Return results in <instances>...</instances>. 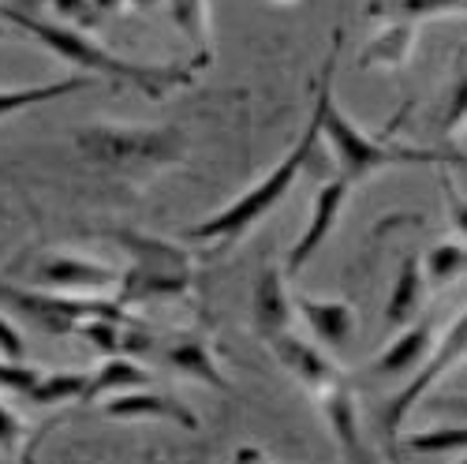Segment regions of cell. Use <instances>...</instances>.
Wrapping results in <instances>:
<instances>
[{
	"label": "cell",
	"mask_w": 467,
	"mask_h": 464,
	"mask_svg": "<svg viewBox=\"0 0 467 464\" xmlns=\"http://www.w3.org/2000/svg\"><path fill=\"white\" fill-rule=\"evenodd\" d=\"M344 42V30H333V46L326 53V68H322V87H318V116H322V139L329 142L333 158H337V176H344L348 184H359L378 169L389 165H434V162H452L449 153L438 150H408V146H393V142H374L370 135H363L348 116L337 109L333 98V75H337V53Z\"/></svg>",
	"instance_id": "6da1fadb"
},
{
	"label": "cell",
	"mask_w": 467,
	"mask_h": 464,
	"mask_svg": "<svg viewBox=\"0 0 467 464\" xmlns=\"http://www.w3.org/2000/svg\"><path fill=\"white\" fill-rule=\"evenodd\" d=\"M5 19L19 23L23 30H30L37 42L49 46L57 57H64L67 64L83 68L87 75H101V79H112L116 87H139L146 98H165L172 87H187L194 79L191 68H146V64H128L120 60L116 53L101 49L98 42H90V37L83 30H71V26H60V23H46L37 16H19V12H8Z\"/></svg>",
	"instance_id": "7a4b0ae2"
},
{
	"label": "cell",
	"mask_w": 467,
	"mask_h": 464,
	"mask_svg": "<svg viewBox=\"0 0 467 464\" xmlns=\"http://www.w3.org/2000/svg\"><path fill=\"white\" fill-rule=\"evenodd\" d=\"M318 146H322V116H318V109H315V112H310V124H306L303 139L296 142V150L288 153V158H285L274 173H269L262 184H254L251 191H244V195L232 203V206H224V210L213 214L210 221L191 225L187 237H191V240H240L254 221H262L269 210H274V206L288 195V187H292L296 176L310 165V158H315Z\"/></svg>",
	"instance_id": "3957f363"
},
{
	"label": "cell",
	"mask_w": 467,
	"mask_h": 464,
	"mask_svg": "<svg viewBox=\"0 0 467 464\" xmlns=\"http://www.w3.org/2000/svg\"><path fill=\"white\" fill-rule=\"evenodd\" d=\"M75 142H79V153L87 162L124 176H146L183 158V135L172 128H87L75 135Z\"/></svg>",
	"instance_id": "277c9868"
},
{
	"label": "cell",
	"mask_w": 467,
	"mask_h": 464,
	"mask_svg": "<svg viewBox=\"0 0 467 464\" xmlns=\"http://www.w3.org/2000/svg\"><path fill=\"white\" fill-rule=\"evenodd\" d=\"M116 240L131 251V269H128L124 292H120L124 307L131 300H146V296H172L191 285V258L183 251H176L172 244L139 237L131 228H116Z\"/></svg>",
	"instance_id": "5b68a950"
},
{
	"label": "cell",
	"mask_w": 467,
	"mask_h": 464,
	"mask_svg": "<svg viewBox=\"0 0 467 464\" xmlns=\"http://www.w3.org/2000/svg\"><path fill=\"white\" fill-rule=\"evenodd\" d=\"M0 300H5L12 311L26 315L30 322H37L46 333H75L90 319H131L124 311L120 300H98V296H57V292H23L12 285H0Z\"/></svg>",
	"instance_id": "8992f818"
},
{
	"label": "cell",
	"mask_w": 467,
	"mask_h": 464,
	"mask_svg": "<svg viewBox=\"0 0 467 464\" xmlns=\"http://www.w3.org/2000/svg\"><path fill=\"white\" fill-rule=\"evenodd\" d=\"M467 353V307H463V315L452 322V330H449V337L438 344V353H434V360L426 364L419 374H415V382H408L404 390L385 405V416H381V431H385V442H389V449L397 446V438H400V423H404V416L415 408V401L431 390V385L445 374V371H452L456 364H460V356Z\"/></svg>",
	"instance_id": "52a82bcc"
},
{
	"label": "cell",
	"mask_w": 467,
	"mask_h": 464,
	"mask_svg": "<svg viewBox=\"0 0 467 464\" xmlns=\"http://www.w3.org/2000/svg\"><path fill=\"white\" fill-rule=\"evenodd\" d=\"M348 191H352V184H348L344 176H333V180H326V184L318 187L303 237H299L296 248L288 251V274H299V269L318 255V248L329 240V232H333V225H337V217H340V210H344Z\"/></svg>",
	"instance_id": "ba28073f"
},
{
	"label": "cell",
	"mask_w": 467,
	"mask_h": 464,
	"mask_svg": "<svg viewBox=\"0 0 467 464\" xmlns=\"http://www.w3.org/2000/svg\"><path fill=\"white\" fill-rule=\"evenodd\" d=\"M269 344H274L277 360H281L318 401H322L326 394H333L337 385L348 382V378L340 374V367H337L326 353H318L315 344H306V341H299V337H292V333H281V337H274Z\"/></svg>",
	"instance_id": "9c48e42d"
},
{
	"label": "cell",
	"mask_w": 467,
	"mask_h": 464,
	"mask_svg": "<svg viewBox=\"0 0 467 464\" xmlns=\"http://www.w3.org/2000/svg\"><path fill=\"white\" fill-rule=\"evenodd\" d=\"M109 419H169L180 423L187 431H199V416H194L183 401L150 394V390H135V394H112L101 408Z\"/></svg>",
	"instance_id": "30bf717a"
},
{
	"label": "cell",
	"mask_w": 467,
	"mask_h": 464,
	"mask_svg": "<svg viewBox=\"0 0 467 464\" xmlns=\"http://www.w3.org/2000/svg\"><path fill=\"white\" fill-rule=\"evenodd\" d=\"M251 315H254V330L274 341L281 333H288V322H292V296L285 289V278L281 269H262L258 281H254V300H251Z\"/></svg>",
	"instance_id": "8fae6325"
},
{
	"label": "cell",
	"mask_w": 467,
	"mask_h": 464,
	"mask_svg": "<svg viewBox=\"0 0 467 464\" xmlns=\"http://www.w3.org/2000/svg\"><path fill=\"white\" fill-rule=\"evenodd\" d=\"M37 285H57V289H109L116 285V269L90 262V258H71V255H53L37 262L34 269Z\"/></svg>",
	"instance_id": "7c38bea8"
},
{
	"label": "cell",
	"mask_w": 467,
	"mask_h": 464,
	"mask_svg": "<svg viewBox=\"0 0 467 464\" xmlns=\"http://www.w3.org/2000/svg\"><path fill=\"white\" fill-rule=\"evenodd\" d=\"M292 307L326 348H344L356 333V311L348 303H322L310 296H292Z\"/></svg>",
	"instance_id": "4fadbf2b"
},
{
	"label": "cell",
	"mask_w": 467,
	"mask_h": 464,
	"mask_svg": "<svg viewBox=\"0 0 467 464\" xmlns=\"http://www.w3.org/2000/svg\"><path fill=\"white\" fill-rule=\"evenodd\" d=\"M431 337H434V315H426L385 348V356L374 364V371L378 374H404L408 367L426 360V353H431Z\"/></svg>",
	"instance_id": "5bb4252c"
},
{
	"label": "cell",
	"mask_w": 467,
	"mask_h": 464,
	"mask_svg": "<svg viewBox=\"0 0 467 464\" xmlns=\"http://www.w3.org/2000/svg\"><path fill=\"white\" fill-rule=\"evenodd\" d=\"M422 303V262L415 255H404L400 262V274H397V285L389 292V303H385V326L389 330H400L415 319Z\"/></svg>",
	"instance_id": "9a60e30c"
},
{
	"label": "cell",
	"mask_w": 467,
	"mask_h": 464,
	"mask_svg": "<svg viewBox=\"0 0 467 464\" xmlns=\"http://www.w3.org/2000/svg\"><path fill=\"white\" fill-rule=\"evenodd\" d=\"M415 34H419V23L415 19H400L393 26H385L374 42L363 49L359 57V68H374V64H385V68H404L408 57H411V46H415Z\"/></svg>",
	"instance_id": "2e32d148"
},
{
	"label": "cell",
	"mask_w": 467,
	"mask_h": 464,
	"mask_svg": "<svg viewBox=\"0 0 467 464\" xmlns=\"http://www.w3.org/2000/svg\"><path fill=\"white\" fill-rule=\"evenodd\" d=\"M165 364L176 367L180 374H191V378L213 385V390L228 394V382H224V374H221V367L213 360V348L206 341H176L165 353Z\"/></svg>",
	"instance_id": "e0dca14e"
},
{
	"label": "cell",
	"mask_w": 467,
	"mask_h": 464,
	"mask_svg": "<svg viewBox=\"0 0 467 464\" xmlns=\"http://www.w3.org/2000/svg\"><path fill=\"white\" fill-rule=\"evenodd\" d=\"M153 374L139 364H131L128 356H109L105 367L90 378V390H87V401L101 397V394H135V390H150Z\"/></svg>",
	"instance_id": "ac0fdd59"
},
{
	"label": "cell",
	"mask_w": 467,
	"mask_h": 464,
	"mask_svg": "<svg viewBox=\"0 0 467 464\" xmlns=\"http://www.w3.org/2000/svg\"><path fill=\"white\" fill-rule=\"evenodd\" d=\"M90 87V75H71L64 83H49V87H26V90H0V116H12L19 109H30V105H42V101H53V98H64V94H75Z\"/></svg>",
	"instance_id": "d6986e66"
},
{
	"label": "cell",
	"mask_w": 467,
	"mask_h": 464,
	"mask_svg": "<svg viewBox=\"0 0 467 464\" xmlns=\"http://www.w3.org/2000/svg\"><path fill=\"white\" fill-rule=\"evenodd\" d=\"M90 390V378L87 374H75V371H64V374H42V382L30 390V401L34 405H60V401H79L87 397Z\"/></svg>",
	"instance_id": "ffe728a7"
},
{
	"label": "cell",
	"mask_w": 467,
	"mask_h": 464,
	"mask_svg": "<svg viewBox=\"0 0 467 464\" xmlns=\"http://www.w3.org/2000/svg\"><path fill=\"white\" fill-rule=\"evenodd\" d=\"M172 19L180 23V30L194 42L202 60H210V46H206V0H172Z\"/></svg>",
	"instance_id": "44dd1931"
},
{
	"label": "cell",
	"mask_w": 467,
	"mask_h": 464,
	"mask_svg": "<svg viewBox=\"0 0 467 464\" xmlns=\"http://www.w3.org/2000/svg\"><path fill=\"white\" fill-rule=\"evenodd\" d=\"M426 274H431L434 285H449L460 274H467V248L460 244H438L431 255H426Z\"/></svg>",
	"instance_id": "7402d4cb"
},
{
	"label": "cell",
	"mask_w": 467,
	"mask_h": 464,
	"mask_svg": "<svg viewBox=\"0 0 467 464\" xmlns=\"http://www.w3.org/2000/svg\"><path fill=\"white\" fill-rule=\"evenodd\" d=\"M411 453H460L467 449V427H441V431H419L404 438Z\"/></svg>",
	"instance_id": "603a6c76"
},
{
	"label": "cell",
	"mask_w": 467,
	"mask_h": 464,
	"mask_svg": "<svg viewBox=\"0 0 467 464\" xmlns=\"http://www.w3.org/2000/svg\"><path fill=\"white\" fill-rule=\"evenodd\" d=\"M397 12L419 23L426 16H441V12H467V0H397Z\"/></svg>",
	"instance_id": "cb8c5ba5"
},
{
	"label": "cell",
	"mask_w": 467,
	"mask_h": 464,
	"mask_svg": "<svg viewBox=\"0 0 467 464\" xmlns=\"http://www.w3.org/2000/svg\"><path fill=\"white\" fill-rule=\"evenodd\" d=\"M42 382V371H34V367H23V364H0V385L5 390H16L23 397H30V390Z\"/></svg>",
	"instance_id": "d4e9b609"
},
{
	"label": "cell",
	"mask_w": 467,
	"mask_h": 464,
	"mask_svg": "<svg viewBox=\"0 0 467 464\" xmlns=\"http://www.w3.org/2000/svg\"><path fill=\"white\" fill-rule=\"evenodd\" d=\"M467 121V71L460 75V79L452 83V94H449V109H445V135L449 132H456L460 124Z\"/></svg>",
	"instance_id": "484cf974"
},
{
	"label": "cell",
	"mask_w": 467,
	"mask_h": 464,
	"mask_svg": "<svg viewBox=\"0 0 467 464\" xmlns=\"http://www.w3.org/2000/svg\"><path fill=\"white\" fill-rule=\"evenodd\" d=\"M49 5L57 8L60 19H67V23H83L87 30H90L94 19H98V5H94V0H49Z\"/></svg>",
	"instance_id": "4316f807"
},
{
	"label": "cell",
	"mask_w": 467,
	"mask_h": 464,
	"mask_svg": "<svg viewBox=\"0 0 467 464\" xmlns=\"http://www.w3.org/2000/svg\"><path fill=\"white\" fill-rule=\"evenodd\" d=\"M23 435H26V427L19 423V416L8 408V405H0V453H16V446L23 442Z\"/></svg>",
	"instance_id": "83f0119b"
},
{
	"label": "cell",
	"mask_w": 467,
	"mask_h": 464,
	"mask_svg": "<svg viewBox=\"0 0 467 464\" xmlns=\"http://www.w3.org/2000/svg\"><path fill=\"white\" fill-rule=\"evenodd\" d=\"M0 353H5V360H12V364H23V337L5 315H0Z\"/></svg>",
	"instance_id": "f1b7e54d"
},
{
	"label": "cell",
	"mask_w": 467,
	"mask_h": 464,
	"mask_svg": "<svg viewBox=\"0 0 467 464\" xmlns=\"http://www.w3.org/2000/svg\"><path fill=\"white\" fill-rule=\"evenodd\" d=\"M445 195H449V210H452V225H456V232H463V237H467V199L456 195L452 187H445Z\"/></svg>",
	"instance_id": "f546056e"
},
{
	"label": "cell",
	"mask_w": 467,
	"mask_h": 464,
	"mask_svg": "<svg viewBox=\"0 0 467 464\" xmlns=\"http://www.w3.org/2000/svg\"><path fill=\"white\" fill-rule=\"evenodd\" d=\"M34 0H0V16H8V12H19V16H34L30 12Z\"/></svg>",
	"instance_id": "4dcf8cb0"
},
{
	"label": "cell",
	"mask_w": 467,
	"mask_h": 464,
	"mask_svg": "<svg viewBox=\"0 0 467 464\" xmlns=\"http://www.w3.org/2000/svg\"><path fill=\"white\" fill-rule=\"evenodd\" d=\"M445 408H452L456 416H467V401H460V397L456 401H445Z\"/></svg>",
	"instance_id": "1f68e13d"
},
{
	"label": "cell",
	"mask_w": 467,
	"mask_h": 464,
	"mask_svg": "<svg viewBox=\"0 0 467 464\" xmlns=\"http://www.w3.org/2000/svg\"><path fill=\"white\" fill-rule=\"evenodd\" d=\"M94 5H98V12H105V8H116L120 0H94Z\"/></svg>",
	"instance_id": "d6a6232c"
},
{
	"label": "cell",
	"mask_w": 467,
	"mask_h": 464,
	"mask_svg": "<svg viewBox=\"0 0 467 464\" xmlns=\"http://www.w3.org/2000/svg\"><path fill=\"white\" fill-rule=\"evenodd\" d=\"M135 8H150V5H158V0H131Z\"/></svg>",
	"instance_id": "836d02e7"
},
{
	"label": "cell",
	"mask_w": 467,
	"mask_h": 464,
	"mask_svg": "<svg viewBox=\"0 0 467 464\" xmlns=\"http://www.w3.org/2000/svg\"><path fill=\"white\" fill-rule=\"evenodd\" d=\"M463 150H467V132H463Z\"/></svg>",
	"instance_id": "e575fe53"
},
{
	"label": "cell",
	"mask_w": 467,
	"mask_h": 464,
	"mask_svg": "<svg viewBox=\"0 0 467 464\" xmlns=\"http://www.w3.org/2000/svg\"><path fill=\"white\" fill-rule=\"evenodd\" d=\"M456 464H467V457H463V460H456Z\"/></svg>",
	"instance_id": "d590c367"
},
{
	"label": "cell",
	"mask_w": 467,
	"mask_h": 464,
	"mask_svg": "<svg viewBox=\"0 0 467 464\" xmlns=\"http://www.w3.org/2000/svg\"><path fill=\"white\" fill-rule=\"evenodd\" d=\"M0 34H5V26H0Z\"/></svg>",
	"instance_id": "8d00e7d4"
}]
</instances>
